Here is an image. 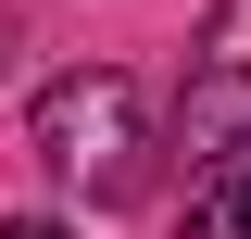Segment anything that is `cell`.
Segmentation results:
<instances>
[{"label":"cell","instance_id":"7a4b0ae2","mask_svg":"<svg viewBox=\"0 0 251 239\" xmlns=\"http://www.w3.org/2000/svg\"><path fill=\"white\" fill-rule=\"evenodd\" d=\"M176 139L188 151H251V0H214V26L188 51V101H176Z\"/></svg>","mask_w":251,"mask_h":239},{"label":"cell","instance_id":"277c9868","mask_svg":"<svg viewBox=\"0 0 251 239\" xmlns=\"http://www.w3.org/2000/svg\"><path fill=\"white\" fill-rule=\"evenodd\" d=\"M0 239H75V227H50V214H13V227H0Z\"/></svg>","mask_w":251,"mask_h":239},{"label":"cell","instance_id":"6da1fadb","mask_svg":"<svg viewBox=\"0 0 251 239\" xmlns=\"http://www.w3.org/2000/svg\"><path fill=\"white\" fill-rule=\"evenodd\" d=\"M138 139H151L138 126V76H113V63L38 89V164L63 189H88V202H126L138 189Z\"/></svg>","mask_w":251,"mask_h":239},{"label":"cell","instance_id":"3957f363","mask_svg":"<svg viewBox=\"0 0 251 239\" xmlns=\"http://www.w3.org/2000/svg\"><path fill=\"white\" fill-rule=\"evenodd\" d=\"M176 239H251V151H226L214 177L188 189V227Z\"/></svg>","mask_w":251,"mask_h":239}]
</instances>
